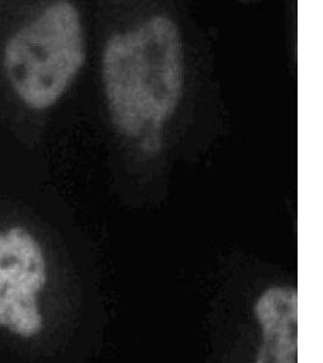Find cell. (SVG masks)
<instances>
[{
  "instance_id": "cell-3",
  "label": "cell",
  "mask_w": 323,
  "mask_h": 363,
  "mask_svg": "<svg viewBox=\"0 0 323 363\" xmlns=\"http://www.w3.org/2000/svg\"><path fill=\"white\" fill-rule=\"evenodd\" d=\"M46 284L44 253L23 228L0 231V327L30 338L42 330L37 294Z\"/></svg>"
},
{
  "instance_id": "cell-4",
  "label": "cell",
  "mask_w": 323,
  "mask_h": 363,
  "mask_svg": "<svg viewBox=\"0 0 323 363\" xmlns=\"http://www.w3.org/2000/svg\"><path fill=\"white\" fill-rule=\"evenodd\" d=\"M254 314L263 342L254 363H298V292L273 286L258 298Z\"/></svg>"
},
{
  "instance_id": "cell-1",
  "label": "cell",
  "mask_w": 323,
  "mask_h": 363,
  "mask_svg": "<svg viewBox=\"0 0 323 363\" xmlns=\"http://www.w3.org/2000/svg\"><path fill=\"white\" fill-rule=\"evenodd\" d=\"M104 89L116 128L129 138L157 136L178 106L183 49L169 17L154 16L114 34L102 58Z\"/></svg>"
},
{
  "instance_id": "cell-2",
  "label": "cell",
  "mask_w": 323,
  "mask_h": 363,
  "mask_svg": "<svg viewBox=\"0 0 323 363\" xmlns=\"http://www.w3.org/2000/svg\"><path fill=\"white\" fill-rule=\"evenodd\" d=\"M85 61L78 10L57 1L22 27L5 48L4 67L17 95L29 107L56 104Z\"/></svg>"
}]
</instances>
